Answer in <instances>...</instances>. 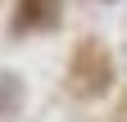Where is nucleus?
<instances>
[{
    "mask_svg": "<svg viewBox=\"0 0 127 122\" xmlns=\"http://www.w3.org/2000/svg\"><path fill=\"white\" fill-rule=\"evenodd\" d=\"M114 86V59L95 36L77 41L73 54H68V90L77 100H100L104 90Z\"/></svg>",
    "mask_w": 127,
    "mask_h": 122,
    "instance_id": "f257e3e1",
    "label": "nucleus"
},
{
    "mask_svg": "<svg viewBox=\"0 0 127 122\" xmlns=\"http://www.w3.org/2000/svg\"><path fill=\"white\" fill-rule=\"evenodd\" d=\"M59 23V0H18L14 32H50Z\"/></svg>",
    "mask_w": 127,
    "mask_h": 122,
    "instance_id": "f03ea898",
    "label": "nucleus"
},
{
    "mask_svg": "<svg viewBox=\"0 0 127 122\" xmlns=\"http://www.w3.org/2000/svg\"><path fill=\"white\" fill-rule=\"evenodd\" d=\"M23 113V81L14 72H0V122H14Z\"/></svg>",
    "mask_w": 127,
    "mask_h": 122,
    "instance_id": "7ed1b4c3",
    "label": "nucleus"
},
{
    "mask_svg": "<svg viewBox=\"0 0 127 122\" xmlns=\"http://www.w3.org/2000/svg\"><path fill=\"white\" fill-rule=\"evenodd\" d=\"M118 122H127V90H123V100H118Z\"/></svg>",
    "mask_w": 127,
    "mask_h": 122,
    "instance_id": "20e7f679",
    "label": "nucleus"
}]
</instances>
